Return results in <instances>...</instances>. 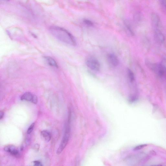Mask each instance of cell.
Masks as SVG:
<instances>
[{"label": "cell", "instance_id": "14", "mask_svg": "<svg viewBox=\"0 0 166 166\" xmlns=\"http://www.w3.org/2000/svg\"><path fill=\"white\" fill-rule=\"evenodd\" d=\"M27 166H43L40 161H35L29 163Z\"/></svg>", "mask_w": 166, "mask_h": 166}, {"label": "cell", "instance_id": "20", "mask_svg": "<svg viewBox=\"0 0 166 166\" xmlns=\"http://www.w3.org/2000/svg\"><path fill=\"white\" fill-rule=\"evenodd\" d=\"M161 5L164 7L166 8V0H162L160 1Z\"/></svg>", "mask_w": 166, "mask_h": 166}, {"label": "cell", "instance_id": "18", "mask_svg": "<svg viewBox=\"0 0 166 166\" xmlns=\"http://www.w3.org/2000/svg\"><path fill=\"white\" fill-rule=\"evenodd\" d=\"M35 125V123H33L30 126H29V127L28 128L27 131V133L28 134H30L31 133L33 130Z\"/></svg>", "mask_w": 166, "mask_h": 166}, {"label": "cell", "instance_id": "15", "mask_svg": "<svg viewBox=\"0 0 166 166\" xmlns=\"http://www.w3.org/2000/svg\"><path fill=\"white\" fill-rule=\"evenodd\" d=\"M84 23L85 24V25L88 26L92 27L94 26V24L91 21L89 20V19H84Z\"/></svg>", "mask_w": 166, "mask_h": 166}, {"label": "cell", "instance_id": "11", "mask_svg": "<svg viewBox=\"0 0 166 166\" xmlns=\"http://www.w3.org/2000/svg\"><path fill=\"white\" fill-rule=\"evenodd\" d=\"M41 135L47 142H49L50 140L51 135L50 132L46 130H43L41 132Z\"/></svg>", "mask_w": 166, "mask_h": 166}, {"label": "cell", "instance_id": "9", "mask_svg": "<svg viewBox=\"0 0 166 166\" xmlns=\"http://www.w3.org/2000/svg\"><path fill=\"white\" fill-rule=\"evenodd\" d=\"M108 61L109 64L112 66L116 67L119 64L118 58L114 54H110L108 56Z\"/></svg>", "mask_w": 166, "mask_h": 166}, {"label": "cell", "instance_id": "13", "mask_svg": "<svg viewBox=\"0 0 166 166\" xmlns=\"http://www.w3.org/2000/svg\"><path fill=\"white\" fill-rule=\"evenodd\" d=\"M128 75L129 79L131 83H133L135 81V78L133 72L130 69L128 70Z\"/></svg>", "mask_w": 166, "mask_h": 166}, {"label": "cell", "instance_id": "19", "mask_svg": "<svg viewBox=\"0 0 166 166\" xmlns=\"http://www.w3.org/2000/svg\"><path fill=\"white\" fill-rule=\"evenodd\" d=\"M144 46L146 48H148L149 47L150 43L148 40L147 38H144Z\"/></svg>", "mask_w": 166, "mask_h": 166}, {"label": "cell", "instance_id": "16", "mask_svg": "<svg viewBox=\"0 0 166 166\" xmlns=\"http://www.w3.org/2000/svg\"><path fill=\"white\" fill-rule=\"evenodd\" d=\"M147 146V145L146 144H143L139 145L138 146H136L134 149V150H140L141 149H143L144 148Z\"/></svg>", "mask_w": 166, "mask_h": 166}, {"label": "cell", "instance_id": "4", "mask_svg": "<svg viewBox=\"0 0 166 166\" xmlns=\"http://www.w3.org/2000/svg\"><path fill=\"white\" fill-rule=\"evenodd\" d=\"M21 100L31 102L34 104H36L38 102L37 96L30 92H26L21 97Z\"/></svg>", "mask_w": 166, "mask_h": 166}, {"label": "cell", "instance_id": "17", "mask_svg": "<svg viewBox=\"0 0 166 166\" xmlns=\"http://www.w3.org/2000/svg\"><path fill=\"white\" fill-rule=\"evenodd\" d=\"M161 64L162 65L165 70H166V55L163 57L162 62Z\"/></svg>", "mask_w": 166, "mask_h": 166}, {"label": "cell", "instance_id": "2", "mask_svg": "<svg viewBox=\"0 0 166 166\" xmlns=\"http://www.w3.org/2000/svg\"><path fill=\"white\" fill-rule=\"evenodd\" d=\"M71 130L70 116H69V119H68L66 126L64 136H63L59 147L57 150V154L59 155L61 154L63 150L65 148L70 139Z\"/></svg>", "mask_w": 166, "mask_h": 166}, {"label": "cell", "instance_id": "22", "mask_svg": "<svg viewBox=\"0 0 166 166\" xmlns=\"http://www.w3.org/2000/svg\"><path fill=\"white\" fill-rule=\"evenodd\" d=\"M163 166L162 165H157V166Z\"/></svg>", "mask_w": 166, "mask_h": 166}, {"label": "cell", "instance_id": "3", "mask_svg": "<svg viewBox=\"0 0 166 166\" xmlns=\"http://www.w3.org/2000/svg\"><path fill=\"white\" fill-rule=\"evenodd\" d=\"M86 65L92 70L98 71L100 70V64L99 61L95 57L91 56L88 58L86 61Z\"/></svg>", "mask_w": 166, "mask_h": 166}, {"label": "cell", "instance_id": "1", "mask_svg": "<svg viewBox=\"0 0 166 166\" xmlns=\"http://www.w3.org/2000/svg\"><path fill=\"white\" fill-rule=\"evenodd\" d=\"M50 31L53 36L61 42L73 46L76 45L75 38L65 29L58 26H52L50 28Z\"/></svg>", "mask_w": 166, "mask_h": 166}, {"label": "cell", "instance_id": "21", "mask_svg": "<svg viewBox=\"0 0 166 166\" xmlns=\"http://www.w3.org/2000/svg\"><path fill=\"white\" fill-rule=\"evenodd\" d=\"M4 115V113L3 112L1 111L0 112V119H2Z\"/></svg>", "mask_w": 166, "mask_h": 166}, {"label": "cell", "instance_id": "12", "mask_svg": "<svg viewBox=\"0 0 166 166\" xmlns=\"http://www.w3.org/2000/svg\"><path fill=\"white\" fill-rule=\"evenodd\" d=\"M125 24L127 31H128L130 36H134V33L133 28L131 27L130 24L128 22H126Z\"/></svg>", "mask_w": 166, "mask_h": 166}, {"label": "cell", "instance_id": "7", "mask_svg": "<svg viewBox=\"0 0 166 166\" xmlns=\"http://www.w3.org/2000/svg\"><path fill=\"white\" fill-rule=\"evenodd\" d=\"M4 150L7 152L15 157H18L19 155V150L13 145H9L5 146Z\"/></svg>", "mask_w": 166, "mask_h": 166}, {"label": "cell", "instance_id": "10", "mask_svg": "<svg viewBox=\"0 0 166 166\" xmlns=\"http://www.w3.org/2000/svg\"><path fill=\"white\" fill-rule=\"evenodd\" d=\"M44 58L49 65L57 68L58 67L57 62L53 58L48 56H45Z\"/></svg>", "mask_w": 166, "mask_h": 166}, {"label": "cell", "instance_id": "6", "mask_svg": "<svg viewBox=\"0 0 166 166\" xmlns=\"http://www.w3.org/2000/svg\"><path fill=\"white\" fill-rule=\"evenodd\" d=\"M154 37L155 41L160 44L163 43L165 40V38L163 33L159 29H155Z\"/></svg>", "mask_w": 166, "mask_h": 166}, {"label": "cell", "instance_id": "5", "mask_svg": "<svg viewBox=\"0 0 166 166\" xmlns=\"http://www.w3.org/2000/svg\"><path fill=\"white\" fill-rule=\"evenodd\" d=\"M151 22L155 29H159L161 25V19L158 15L155 12L151 14Z\"/></svg>", "mask_w": 166, "mask_h": 166}, {"label": "cell", "instance_id": "8", "mask_svg": "<svg viewBox=\"0 0 166 166\" xmlns=\"http://www.w3.org/2000/svg\"><path fill=\"white\" fill-rule=\"evenodd\" d=\"M165 70L164 67L161 63L158 64V63H155L152 71L158 76L162 77L164 74Z\"/></svg>", "mask_w": 166, "mask_h": 166}]
</instances>
